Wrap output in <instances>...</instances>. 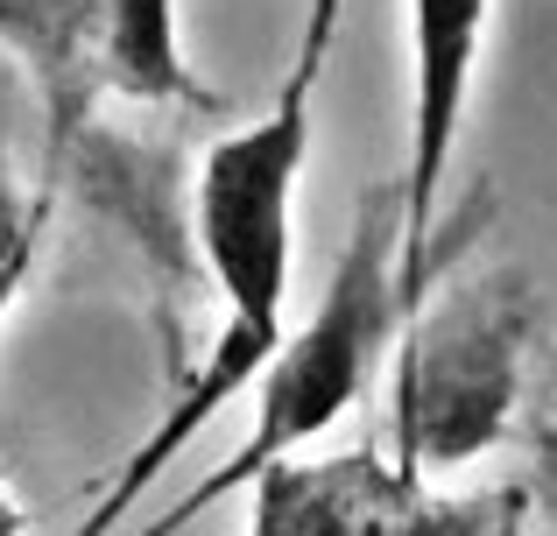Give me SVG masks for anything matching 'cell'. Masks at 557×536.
Masks as SVG:
<instances>
[{
	"instance_id": "cell-6",
	"label": "cell",
	"mask_w": 557,
	"mask_h": 536,
	"mask_svg": "<svg viewBox=\"0 0 557 536\" xmlns=\"http://www.w3.org/2000/svg\"><path fill=\"white\" fill-rule=\"evenodd\" d=\"M99 78L135 107H198L212 113V92L190 78L177 42V0H107V36H99Z\"/></svg>"
},
{
	"instance_id": "cell-1",
	"label": "cell",
	"mask_w": 557,
	"mask_h": 536,
	"mask_svg": "<svg viewBox=\"0 0 557 536\" xmlns=\"http://www.w3.org/2000/svg\"><path fill=\"white\" fill-rule=\"evenodd\" d=\"M332 28H339V0H311L304 42L289 57L275 107L247 127H226L205 149L198 184H190V240L205 254V275L219 283L226 325H219V346L205 353V367L190 374V388L170 402V416L141 438L121 487L99 501L92 529H107L113 515L135 509L156 473L219 416V402H233L247 382H261V367L283 346V303H289V269H297V184H304V163H311V113H318V78H325V57H332Z\"/></svg>"
},
{
	"instance_id": "cell-7",
	"label": "cell",
	"mask_w": 557,
	"mask_h": 536,
	"mask_svg": "<svg viewBox=\"0 0 557 536\" xmlns=\"http://www.w3.org/2000/svg\"><path fill=\"white\" fill-rule=\"evenodd\" d=\"M42 212H50V198L22 191L8 149H0V317L28 289V269H36V248H42Z\"/></svg>"
},
{
	"instance_id": "cell-3",
	"label": "cell",
	"mask_w": 557,
	"mask_h": 536,
	"mask_svg": "<svg viewBox=\"0 0 557 536\" xmlns=\"http://www.w3.org/2000/svg\"><path fill=\"white\" fill-rule=\"evenodd\" d=\"M516 297L502 283L473 289L445 325L409 317V353L395 367V459L431 481L494 452L516 402Z\"/></svg>"
},
{
	"instance_id": "cell-9",
	"label": "cell",
	"mask_w": 557,
	"mask_h": 536,
	"mask_svg": "<svg viewBox=\"0 0 557 536\" xmlns=\"http://www.w3.org/2000/svg\"><path fill=\"white\" fill-rule=\"evenodd\" d=\"M550 473H557V445H550Z\"/></svg>"
},
{
	"instance_id": "cell-5",
	"label": "cell",
	"mask_w": 557,
	"mask_h": 536,
	"mask_svg": "<svg viewBox=\"0 0 557 536\" xmlns=\"http://www.w3.org/2000/svg\"><path fill=\"white\" fill-rule=\"evenodd\" d=\"M522 495H466L445 501L403 466H381L374 452L354 459H275L255 473V529L261 536H332V529H409V536H487L516 529Z\"/></svg>"
},
{
	"instance_id": "cell-4",
	"label": "cell",
	"mask_w": 557,
	"mask_h": 536,
	"mask_svg": "<svg viewBox=\"0 0 557 536\" xmlns=\"http://www.w3.org/2000/svg\"><path fill=\"white\" fill-rule=\"evenodd\" d=\"M487 42V0H409V163H403V297L409 317L431 303L445 269L451 149Z\"/></svg>"
},
{
	"instance_id": "cell-8",
	"label": "cell",
	"mask_w": 557,
	"mask_h": 536,
	"mask_svg": "<svg viewBox=\"0 0 557 536\" xmlns=\"http://www.w3.org/2000/svg\"><path fill=\"white\" fill-rule=\"evenodd\" d=\"M22 523H28V515H22V501H14V495H8V481H0V536H14Z\"/></svg>"
},
{
	"instance_id": "cell-2",
	"label": "cell",
	"mask_w": 557,
	"mask_h": 536,
	"mask_svg": "<svg viewBox=\"0 0 557 536\" xmlns=\"http://www.w3.org/2000/svg\"><path fill=\"white\" fill-rule=\"evenodd\" d=\"M395 332H409V297H403V177L374 184L354 212V240H346L332 283L318 289V311L275 346V360L255 382V431L219 466L198 495L184 501L170 523H190L198 509L226 501L233 487H255L261 466L297 459L311 438H325L346 410L374 388L381 360L395 353Z\"/></svg>"
}]
</instances>
